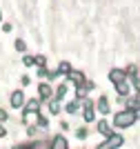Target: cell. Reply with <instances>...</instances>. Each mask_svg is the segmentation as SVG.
<instances>
[{"instance_id":"1","label":"cell","mask_w":140,"mask_h":149,"mask_svg":"<svg viewBox=\"0 0 140 149\" xmlns=\"http://www.w3.org/2000/svg\"><path fill=\"white\" fill-rule=\"evenodd\" d=\"M11 105L13 107H20V105H22V93H20V91H16L11 96Z\"/></svg>"},{"instance_id":"2","label":"cell","mask_w":140,"mask_h":149,"mask_svg":"<svg viewBox=\"0 0 140 149\" xmlns=\"http://www.w3.org/2000/svg\"><path fill=\"white\" fill-rule=\"evenodd\" d=\"M54 149H67V143H65V138H56Z\"/></svg>"},{"instance_id":"3","label":"cell","mask_w":140,"mask_h":149,"mask_svg":"<svg viewBox=\"0 0 140 149\" xmlns=\"http://www.w3.org/2000/svg\"><path fill=\"white\" fill-rule=\"evenodd\" d=\"M0 136H5V129H2V127H0Z\"/></svg>"}]
</instances>
